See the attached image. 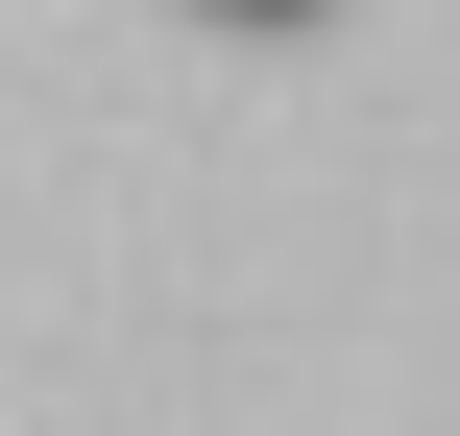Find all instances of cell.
<instances>
[{
  "label": "cell",
  "instance_id": "6da1fadb",
  "mask_svg": "<svg viewBox=\"0 0 460 436\" xmlns=\"http://www.w3.org/2000/svg\"><path fill=\"white\" fill-rule=\"evenodd\" d=\"M194 24H243V49H291V24H315V0H194Z\"/></svg>",
  "mask_w": 460,
  "mask_h": 436
}]
</instances>
